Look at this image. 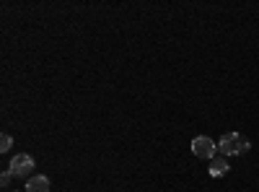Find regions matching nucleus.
I'll list each match as a JSON object with an SVG mask.
<instances>
[{"label": "nucleus", "instance_id": "nucleus-5", "mask_svg": "<svg viewBox=\"0 0 259 192\" xmlns=\"http://www.w3.org/2000/svg\"><path fill=\"white\" fill-rule=\"evenodd\" d=\"M228 172H231V166H228L226 156H215V158L210 161V174L212 176H226Z\"/></svg>", "mask_w": 259, "mask_h": 192}, {"label": "nucleus", "instance_id": "nucleus-6", "mask_svg": "<svg viewBox=\"0 0 259 192\" xmlns=\"http://www.w3.org/2000/svg\"><path fill=\"white\" fill-rule=\"evenodd\" d=\"M11 145H13V138L5 133L3 138H0V151H11Z\"/></svg>", "mask_w": 259, "mask_h": 192}, {"label": "nucleus", "instance_id": "nucleus-2", "mask_svg": "<svg viewBox=\"0 0 259 192\" xmlns=\"http://www.w3.org/2000/svg\"><path fill=\"white\" fill-rule=\"evenodd\" d=\"M192 153L197 158H205V161H212L218 156V143L208 135H197L192 140Z\"/></svg>", "mask_w": 259, "mask_h": 192}, {"label": "nucleus", "instance_id": "nucleus-4", "mask_svg": "<svg viewBox=\"0 0 259 192\" xmlns=\"http://www.w3.org/2000/svg\"><path fill=\"white\" fill-rule=\"evenodd\" d=\"M26 192H49V179H47L44 174L29 176V182H26Z\"/></svg>", "mask_w": 259, "mask_h": 192}, {"label": "nucleus", "instance_id": "nucleus-7", "mask_svg": "<svg viewBox=\"0 0 259 192\" xmlns=\"http://www.w3.org/2000/svg\"><path fill=\"white\" fill-rule=\"evenodd\" d=\"M11 176H13V174H11V169H5L3 176H0V182H3V184H8V182H11Z\"/></svg>", "mask_w": 259, "mask_h": 192}, {"label": "nucleus", "instance_id": "nucleus-3", "mask_svg": "<svg viewBox=\"0 0 259 192\" xmlns=\"http://www.w3.org/2000/svg\"><path fill=\"white\" fill-rule=\"evenodd\" d=\"M8 169H11L13 176H29V174H32V169H34V158L29 156V153H16V156L11 158Z\"/></svg>", "mask_w": 259, "mask_h": 192}, {"label": "nucleus", "instance_id": "nucleus-1", "mask_svg": "<svg viewBox=\"0 0 259 192\" xmlns=\"http://www.w3.org/2000/svg\"><path fill=\"white\" fill-rule=\"evenodd\" d=\"M249 148H251V143L241 133H226L218 140V153L220 156H243V153H249Z\"/></svg>", "mask_w": 259, "mask_h": 192}]
</instances>
